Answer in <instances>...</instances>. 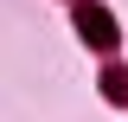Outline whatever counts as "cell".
I'll use <instances>...</instances> for the list:
<instances>
[{"label":"cell","instance_id":"6da1fadb","mask_svg":"<svg viewBox=\"0 0 128 122\" xmlns=\"http://www.w3.org/2000/svg\"><path fill=\"white\" fill-rule=\"evenodd\" d=\"M77 32H83V39H90V45H102V51L115 45V19L102 13V7H90V0H83V7H77Z\"/></svg>","mask_w":128,"mask_h":122},{"label":"cell","instance_id":"7a4b0ae2","mask_svg":"<svg viewBox=\"0 0 128 122\" xmlns=\"http://www.w3.org/2000/svg\"><path fill=\"white\" fill-rule=\"evenodd\" d=\"M102 90H109L115 103H128V77H122V71H109V77H102Z\"/></svg>","mask_w":128,"mask_h":122}]
</instances>
